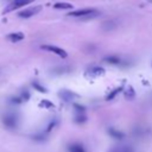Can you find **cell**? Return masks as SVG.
Wrapping results in <instances>:
<instances>
[{
  "label": "cell",
  "instance_id": "obj_1",
  "mask_svg": "<svg viewBox=\"0 0 152 152\" xmlns=\"http://www.w3.org/2000/svg\"><path fill=\"white\" fill-rule=\"evenodd\" d=\"M70 17H96L99 12L95 8H83V10H77V11H71L68 13Z\"/></svg>",
  "mask_w": 152,
  "mask_h": 152
},
{
  "label": "cell",
  "instance_id": "obj_2",
  "mask_svg": "<svg viewBox=\"0 0 152 152\" xmlns=\"http://www.w3.org/2000/svg\"><path fill=\"white\" fill-rule=\"evenodd\" d=\"M33 1L34 0H13L12 2H10L7 5V7L2 11V13L5 14V13H8V12H12V11L18 10V8H20V7L25 6V5H28V4L33 2Z\"/></svg>",
  "mask_w": 152,
  "mask_h": 152
},
{
  "label": "cell",
  "instance_id": "obj_3",
  "mask_svg": "<svg viewBox=\"0 0 152 152\" xmlns=\"http://www.w3.org/2000/svg\"><path fill=\"white\" fill-rule=\"evenodd\" d=\"M42 11V6H33V7H28L26 10H23L18 13V17L19 18H24V19H27V18H31L36 14H38L39 12Z\"/></svg>",
  "mask_w": 152,
  "mask_h": 152
},
{
  "label": "cell",
  "instance_id": "obj_4",
  "mask_svg": "<svg viewBox=\"0 0 152 152\" xmlns=\"http://www.w3.org/2000/svg\"><path fill=\"white\" fill-rule=\"evenodd\" d=\"M42 49L46 50V51H50L52 53H56L57 56H59L62 58H65L68 56V53H66V51L64 49H61V48L55 46V45H42Z\"/></svg>",
  "mask_w": 152,
  "mask_h": 152
},
{
  "label": "cell",
  "instance_id": "obj_5",
  "mask_svg": "<svg viewBox=\"0 0 152 152\" xmlns=\"http://www.w3.org/2000/svg\"><path fill=\"white\" fill-rule=\"evenodd\" d=\"M2 122L7 128H15L18 125V119L14 114H6L2 119Z\"/></svg>",
  "mask_w": 152,
  "mask_h": 152
},
{
  "label": "cell",
  "instance_id": "obj_6",
  "mask_svg": "<svg viewBox=\"0 0 152 152\" xmlns=\"http://www.w3.org/2000/svg\"><path fill=\"white\" fill-rule=\"evenodd\" d=\"M7 39L12 43H18V42L24 39V34L21 32H13V33L7 34Z\"/></svg>",
  "mask_w": 152,
  "mask_h": 152
},
{
  "label": "cell",
  "instance_id": "obj_7",
  "mask_svg": "<svg viewBox=\"0 0 152 152\" xmlns=\"http://www.w3.org/2000/svg\"><path fill=\"white\" fill-rule=\"evenodd\" d=\"M108 133H109V135H110L112 138L119 139V140L124 139V137H125V134H124L122 132H120V131H118V129H115V128H109V129H108Z\"/></svg>",
  "mask_w": 152,
  "mask_h": 152
},
{
  "label": "cell",
  "instance_id": "obj_8",
  "mask_svg": "<svg viewBox=\"0 0 152 152\" xmlns=\"http://www.w3.org/2000/svg\"><path fill=\"white\" fill-rule=\"evenodd\" d=\"M53 8H56V10H71L72 5L70 2H56V4H53Z\"/></svg>",
  "mask_w": 152,
  "mask_h": 152
},
{
  "label": "cell",
  "instance_id": "obj_9",
  "mask_svg": "<svg viewBox=\"0 0 152 152\" xmlns=\"http://www.w3.org/2000/svg\"><path fill=\"white\" fill-rule=\"evenodd\" d=\"M122 89H124V86H120V87L115 88L114 90H112V91H110V93L107 95L106 100H108V101H109V100H113V99H114V97H115V96H116V95H118V94H119V93H120Z\"/></svg>",
  "mask_w": 152,
  "mask_h": 152
},
{
  "label": "cell",
  "instance_id": "obj_10",
  "mask_svg": "<svg viewBox=\"0 0 152 152\" xmlns=\"http://www.w3.org/2000/svg\"><path fill=\"white\" fill-rule=\"evenodd\" d=\"M110 152H134L131 146H116Z\"/></svg>",
  "mask_w": 152,
  "mask_h": 152
},
{
  "label": "cell",
  "instance_id": "obj_11",
  "mask_svg": "<svg viewBox=\"0 0 152 152\" xmlns=\"http://www.w3.org/2000/svg\"><path fill=\"white\" fill-rule=\"evenodd\" d=\"M103 61L107 62V63H110V64H119V63H120V58L116 57V56H109V57H106Z\"/></svg>",
  "mask_w": 152,
  "mask_h": 152
},
{
  "label": "cell",
  "instance_id": "obj_12",
  "mask_svg": "<svg viewBox=\"0 0 152 152\" xmlns=\"http://www.w3.org/2000/svg\"><path fill=\"white\" fill-rule=\"evenodd\" d=\"M69 151H70V152H84V148H83V146L80 145V144H74V145L70 146Z\"/></svg>",
  "mask_w": 152,
  "mask_h": 152
},
{
  "label": "cell",
  "instance_id": "obj_13",
  "mask_svg": "<svg viewBox=\"0 0 152 152\" xmlns=\"http://www.w3.org/2000/svg\"><path fill=\"white\" fill-rule=\"evenodd\" d=\"M72 95H74V94L70 93V91H68V90H62V91L59 93V96H62V97L64 99V101H69Z\"/></svg>",
  "mask_w": 152,
  "mask_h": 152
},
{
  "label": "cell",
  "instance_id": "obj_14",
  "mask_svg": "<svg viewBox=\"0 0 152 152\" xmlns=\"http://www.w3.org/2000/svg\"><path fill=\"white\" fill-rule=\"evenodd\" d=\"M87 121V116L84 115V114H77L76 116H75V122H77V124H83V122H86Z\"/></svg>",
  "mask_w": 152,
  "mask_h": 152
},
{
  "label": "cell",
  "instance_id": "obj_15",
  "mask_svg": "<svg viewBox=\"0 0 152 152\" xmlns=\"http://www.w3.org/2000/svg\"><path fill=\"white\" fill-rule=\"evenodd\" d=\"M32 87H33L36 90H38L39 93H46V91H48V90H46L43 86H40L38 82H33V83H32Z\"/></svg>",
  "mask_w": 152,
  "mask_h": 152
},
{
  "label": "cell",
  "instance_id": "obj_16",
  "mask_svg": "<svg viewBox=\"0 0 152 152\" xmlns=\"http://www.w3.org/2000/svg\"><path fill=\"white\" fill-rule=\"evenodd\" d=\"M125 96H126V99H128V100L134 97V90H133L132 87H128V88H127V90L125 91Z\"/></svg>",
  "mask_w": 152,
  "mask_h": 152
},
{
  "label": "cell",
  "instance_id": "obj_17",
  "mask_svg": "<svg viewBox=\"0 0 152 152\" xmlns=\"http://www.w3.org/2000/svg\"><path fill=\"white\" fill-rule=\"evenodd\" d=\"M39 106H43V107H45V108H53V107H55L53 103L50 102V101H48V100H43V101L39 103Z\"/></svg>",
  "mask_w": 152,
  "mask_h": 152
},
{
  "label": "cell",
  "instance_id": "obj_18",
  "mask_svg": "<svg viewBox=\"0 0 152 152\" xmlns=\"http://www.w3.org/2000/svg\"><path fill=\"white\" fill-rule=\"evenodd\" d=\"M90 74H94V75H102L104 74V69L102 68H94L90 70Z\"/></svg>",
  "mask_w": 152,
  "mask_h": 152
},
{
  "label": "cell",
  "instance_id": "obj_19",
  "mask_svg": "<svg viewBox=\"0 0 152 152\" xmlns=\"http://www.w3.org/2000/svg\"><path fill=\"white\" fill-rule=\"evenodd\" d=\"M28 97H30V94H28L26 90H24V93L21 94V97H20V99H21L23 101H27V100H28Z\"/></svg>",
  "mask_w": 152,
  "mask_h": 152
},
{
  "label": "cell",
  "instance_id": "obj_20",
  "mask_svg": "<svg viewBox=\"0 0 152 152\" xmlns=\"http://www.w3.org/2000/svg\"><path fill=\"white\" fill-rule=\"evenodd\" d=\"M74 107H75V108H76V110H77V112H80V113H83V112H84V107H83V106H80V104H76V103H75V104H74Z\"/></svg>",
  "mask_w": 152,
  "mask_h": 152
},
{
  "label": "cell",
  "instance_id": "obj_21",
  "mask_svg": "<svg viewBox=\"0 0 152 152\" xmlns=\"http://www.w3.org/2000/svg\"><path fill=\"white\" fill-rule=\"evenodd\" d=\"M53 126H55V122H51L50 125H49V127H48V129H46V132H50L52 128H53Z\"/></svg>",
  "mask_w": 152,
  "mask_h": 152
}]
</instances>
